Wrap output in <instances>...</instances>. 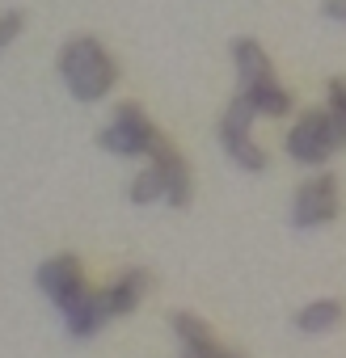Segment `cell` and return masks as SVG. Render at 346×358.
I'll use <instances>...</instances> for the list:
<instances>
[{"mask_svg":"<svg viewBox=\"0 0 346 358\" xmlns=\"http://www.w3.org/2000/svg\"><path fill=\"white\" fill-rule=\"evenodd\" d=\"M245 93V101L254 106V114H266V118H283L287 110H291V93L270 76V80H258V85H249V89H241Z\"/></svg>","mask_w":346,"mask_h":358,"instance_id":"obj_13","label":"cell"},{"mask_svg":"<svg viewBox=\"0 0 346 358\" xmlns=\"http://www.w3.org/2000/svg\"><path fill=\"white\" fill-rule=\"evenodd\" d=\"M148 287H152V274L144 270V266H127L102 295H106V308H110V316H131L135 308H139V299L148 295Z\"/></svg>","mask_w":346,"mask_h":358,"instance_id":"obj_9","label":"cell"},{"mask_svg":"<svg viewBox=\"0 0 346 358\" xmlns=\"http://www.w3.org/2000/svg\"><path fill=\"white\" fill-rule=\"evenodd\" d=\"M148 160H152V164L160 169V177H165V203H169V207H186V203H191V169H186L182 152L160 135Z\"/></svg>","mask_w":346,"mask_h":358,"instance_id":"obj_7","label":"cell"},{"mask_svg":"<svg viewBox=\"0 0 346 358\" xmlns=\"http://www.w3.org/2000/svg\"><path fill=\"white\" fill-rule=\"evenodd\" d=\"M321 17L346 26V0H321Z\"/></svg>","mask_w":346,"mask_h":358,"instance_id":"obj_17","label":"cell"},{"mask_svg":"<svg viewBox=\"0 0 346 358\" xmlns=\"http://www.w3.org/2000/svg\"><path fill=\"white\" fill-rule=\"evenodd\" d=\"M212 358H237V354H233V350H216Z\"/></svg>","mask_w":346,"mask_h":358,"instance_id":"obj_18","label":"cell"},{"mask_svg":"<svg viewBox=\"0 0 346 358\" xmlns=\"http://www.w3.org/2000/svg\"><path fill=\"white\" fill-rule=\"evenodd\" d=\"M233 64H237V76H241V89L258 85V80H270L275 68H270V55L258 38H237L233 43Z\"/></svg>","mask_w":346,"mask_h":358,"instance_id":"obj_12","label":"cell"},{"mask_svg":"<svg viewBox=\"0 0 346 358\" xmlns=\"http://www.w3.org/2000/svg\"><path fill=\"white\" fill-rule=\"evenodd\" d=\"M60 76H64V85H68V93L76 101L93 106V101H102L118 85V64H114V55L93 34H81V38L64 43V51H60Z\"/></svg>","mask_w":346,"mask_h":358,"instance_id":"obj_1","label":"cell"},{"mask_svg":"<svg viewBox=\"0 0 346 358\" xmlns=\"http://www.w3.org/2000/svg\"><path fill=\"white\" fill-rule=\"evenodd\" d=\"M325 110L333 114V122H338L342 135H346V80H342V76H333V80L325 85Z\"/></svg>","mask_w":346,"mask_h":358,"instance_id":"obj_15","label":"cell"},{"mask_svg":"<svg viewBox=\"0 0 346 358\" xmlns=\"http://www.w3.org/2000/svg\"><path fill=\"white\" fill-rule=\"evenodd\" d=\"M342 143H346V135H342V127L333 122L329 110H308V114H300V122H296V127L287 131V139H283L287 156L300 160V164H325Z\"/></svg>","mask_w":346,"mask_h":358,"instance_id":"obj_2","label":"cell"},{"mask_svg":"<svg viewBox=\"0 0 346 358\" xmlns=\"http://www.w3.org/2000/svg\"><path fill=\"white\" fill-rule=\"evenodd\" d=\"M22 30H26V13L22 9H5V13H0V51L13 47L22 38Z\"/></svg>","mask_w":346,"mask_h":358,"instance_id":"obj_16","label":"cell"},{"mask_svg":"<svg viewBox=\"0 0 346 358\" xmlns=\"http://www.w3.org/2000/svg\"><path fill=\"white\" fill-rule=\"evenodd\" d=\"M60 316H64V324H68L72 337L89 341V337H97L102 324L110 320V308H106V295H102V291H85V295H76Z\"/></svg>","mask_w":346,"mask_h":358,"instance_id":"obj_8","label":"cell"},{"mask_svg":"<svg viewBox=\"0 0 346 358\" xmlns=\"http://www.w3.org/2000/svg\"><path fill=\"white\" fill-rule=\"evenodd\" d=\"M338 215V182H333V173H312L308 182L296 190L291 199V228L308 232V228H321Z\"/></svg>","mask_w":346,"mask_h":358,"instance_id":"obj_5","label":"cell"},{"mask_svg":"<svg viewBox=\"0 0 346 358\" xmlns=\"http://www.w3.org/2000/svg\"><path fill=\"white\" fill-rule=\"evenodd\" d=\"M254 106L245 101V93H237L233 101H228V110L220 114V143H224V152L245 169V173H262L270 160H266V152L249 139V127H254Z\"/></svg>","mask_w":346,"mask_h":358,"instance_id":"obj_4","label":"cell"},{"mask_svg":"<svg viewBox=\"0 0 346 358\" xmlns=\"http://www.w3.org/2000/svg\"><path fill=\"white\" fill-rule=\"evenodd\" d=\"M102 148L114 152V156H152L160 131L152 127V118L135 106V101H118L114 106V118L102 127Z\"/></svg>","mask_w":346,"mask_h":358,"instance_id":"obj_3","label":"cell"},{"mask_svg":"<svg viewBox=\"0 0 346 358\" xmlns=\"http://www.w3.org/2000/svg\"><path fill=\"white\" fill-rule=\"evenodd\" d=\"M342 316H346V308H342V299H333V295H325V299H312V303H304L296 316H291V324L304 333V337H321V333H329V329H338L342 324Z\"/></svg>","mask_w":346,"mask_h":358,"instance_id":"obj_11","label":"cell"},{"mask_svg":"<svg viewBox=\"0 0 346 358\" xmlns=\"http://www.w3.org/2000/svg\"><path fill=\"white\" fill-rule=\"evenodd\" d=\"M173 337L182 341V354L186 358H212L216 350H220V341H216V333L207 329V320H199L195 312H173Z\"/></svg>","mask_w":346,"mask_h":358,"instance_id":"obj_10","label":"cell"},{"mask_svg":"<svg viewBox=\"0 0 346 358\" xmlns=\"http://www.w3.org/2000/svg\"><path fill=\"white\" fill-rule=\"evenodd\" d=\"M131 203L135 207H152V203H165V177L156 164L139 169L135 173V182H131Z\"/></svg>","mask_w":346,"mask_h":358,"instance_id":"obj_14","label":"cell"},{"mask_svg":"<svg viewBox=\"0 0 346 358\" xmlns=\"http://www.w3.org/2000/svg\"><path fill=\"white\" fill-rule=\"evenodd\" d=\"M39 291H43V295L64 312L76 295H85V291H89L81 257H76V253H55V257H47V262L39 266Z\"/></svg>","mask_w":346,"mask_h":358,"instance_id":"obj_6","label":"cell"}]
</instances>
